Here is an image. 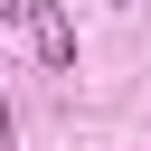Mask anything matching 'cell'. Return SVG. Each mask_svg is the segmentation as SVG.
I'll use <instances>...</instances> for the list:
<instances>
[{
	"instance_id": "obj_1",
	"label": "cell",
	"mask_w": 151,
	"mask_h": 151,
	"mask_svg": "<svg viewBox=\"0 0 151 151\" xmlns=\"http://www.w3.org/2000/svg\"><path fill=\"white\" fill-rule=\"evenodd\" d=\"M19 19H28V38H38V57H47L57 76H66V66H76V19H66L57 0H28Z\"/></svg>"
},
{
	"instance_id": "obj_2",
	"label": "cell",
	"mask_w": 151,
	"mask_h": 151,
	"mask_svg": "<svg viewBox=\"0 0 151 151\" xmlns=\"http://www.w3.org/2000/svg\"><path fill=\"white\" fill-rule=\"evenodd\" d=\"M0 151H19V113H9V104H0Z\"/></svg>"
},
{
	"instance_id": "obj_3",
	"label": "cell",
	"mask_w": 151,
	"mask_h": 151,
	"mask_svg": "<svg viewBox=\"0 0 151 151\" xmlns=\"http://www.w3.org/2000/svg\"><path fill=\"white\" fill-rule=\"evenodd\" d=\"M9 9H28V0H0V19H9Z\"/></svg>"
}]
</instances>
